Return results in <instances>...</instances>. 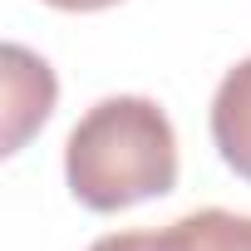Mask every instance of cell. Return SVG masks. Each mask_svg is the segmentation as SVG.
<instances>
[{"instance_id": "cell-1", "label": "cell", "mask_w": 251, "mask_h": 251, "mask_svg": "<svg viewBox=\"0 0 251 251\" xmlns=\"http://www.w3.org/2000/svg\"><path fill=\"white\" fill-rule=\"evenodd\" d=\"M64 182L89 212H128L177 187V133L158 99H99L64 138Z\"/></svg>"}, {"instance_id": "cell-2", "label": "cell", "mask_w": 251, "mask_h": 251, "mask_svg": "<svg viewBox=\"0 0 251 251\" xmlns=\"http://www.w3.org/2000/svg\"><path fill=\"white\" fill-rule=\"evenodd\" d=\"M54 99H59L54 69L35 50L5 45V153H20L25 138L45 128V118L54 113Z\"/></svg>"}, {"instance_id": "cell-3", "label": "cell", "mask_w": 251, "mask_h": 251, "mask_svg": "<svg viewBox=\"0 0 251 251\" xmlns=\"http://www.w3.org/2000/svg\"><path fill=\"white\" fill-rule=\"evenodd\" d=\"M212 143L222 163L251 182V59L231 64L212 94Z\"/></svg>"}, {"instance_id": "cell-4", "label": "cell", "mask_w": 251, "mask_h": 251, "mask_svg": "<svg viewBox=\"0 0 251 251\" xmlns=\"http://www.w3.org/2000/svg\"><path fill=\"white\" fill-rule=\"evenodd\" d=\"M89 251H207V241L197 231V217L187 212V217H177L158 231H108Z\"/></svg>"}, {"instance_id": "cell-5", "label": "cell", "mask_w": 251, "mask_h": 251, "mask_svg": "<svg viewBox=\"0 0 251 251\" xmlns=\"http://www.w3.org/2000/svg\"><path fill=\"white\" fill-rule=\"evenodd\" d=\"M192 217H197V231H202L207 251H251V217L226 212V207H202Z\"/></svg>"}, {"instance_id": "cell-6", "label": "cell", "mask_w": 251, "mask_h": 251, "mask_svg": "<svg viewBox=\"0 0 251 251\" xmlns=\"http://www.w3.org/2000/svg\"><path fill=\"white\" fill-rule=\"evenodd\" d=\"M45 5H54V10H69V15H94V10H108V5H118V0H45Z\"/></svg>"}]
</instances>
